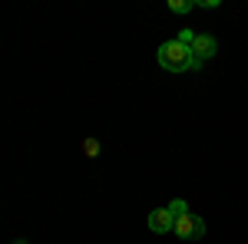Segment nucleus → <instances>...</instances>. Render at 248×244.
<instances>
[{"mask_svg": "<svg viewBox=\"0 0 248 244\" xmlns=\"http://www.w3.org/2000/svg\"><path fill=\"white\" fill-rule=\"evenodd\" d=\"M159 63H162V70H169V73H189V70H199V66H202L199 59L192 57V46L179 43V40H169V43L159 46Z\"/></svg>", "mask_w": 248, "mask_h": 244, "instance_id": "obj_1", "label": "nucleus"}, {"mask_svg": "<svg viewBox=\"0 0 248 244\" xmlns=\"http://www.w3.org/2000/svg\"><path fill=\"white\" fill-rule=\"evenodd\" d=\"M169 208H172V218H175V225H172L175 238H182V241H199V238L205 234V225H202V218H195L182 198H179V201H172Z\"/></svg>", "mask_w": 248, "mask_h": 244, "instance_id": "obj_2", "label": "nucleus"}, {"mask_svg": "<svg viewBox=\"0 0 248 244\" xmlns=\"http://www.w3.org/2000/svg\"><path fill=\"white\" fill-rule=\"evenodd\" d=\"M215 53H218V40L212 37V33H199V37L192 40V57L199 59V63L202 59H212Z\"/></svg>", "mask_w": 248, "mask_h": 244, "instance_id": "obj_3", "label": "nucleus"}, {"mask_svg": "<svg viewBox=\"0 0 248 244\" xmlns=\"http://www.w3.org/2000/svg\"><path fill=\"white\" fill-rule=\"evenodd\" d=\"M172 225H175L172 208H155V211H149V231H155V234H169Z\"/></svg>", "mask_w": 248, "mask_h": 244, "instance_id": "obj_4", "label": "nucleus"}, {"mask_svg": "<svg viewBox=\"0 0 248 244\" xmlns=\"http://www.w3.org/2000/svg\"><path fill=\"white\" fill-rule=\"evenodd\" d=\"M169 10L172 14H189V10H195V0H169Z\"/></svg>", "mask_w": 248, "mask_h": 244, "instance_id": "obj_5", "label": "nucleus"}, {"mask_svg": "<svg viewBox=\"0 0 248 244\" xmlns=\"http://www.w3.org/2000/svg\"><path fill=\"white\" fill-rule=\"evenodd\" d=\"M83 152H86V155H99V142L86 139V142H83Z\"/></svg>", "mask_w": 248, "mask_h": 244, "instance_id": "obj_6", "label": "nucleus"}, {"mask_svg": "<svg viewBox=\"0 0 248 244\" xmlns=\"http://www.w3.org/2000/svg\"><path fill=\"white\" fill-rule=\"evenodd\" d=\"M179 43H186V46H192V40H195V33H192V30H182V33H179Z\"/></svg>", "mask_w": 248, "mask_h": 244, "instance_id": "obj_7", "label": "nucleus"}]
</instances>
